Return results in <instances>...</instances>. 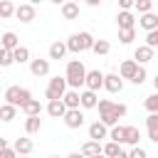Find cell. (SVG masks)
<instances>
[{
  "mask_svg": "<svg viewBox=\"0 0 158 158\" xmlns=\"http://www.w3.org/2000/svg\"><path fill=\"white\" fill-rule=\"evenodd\" d=\"M133 59H136V62H148V59H153V47H151V44H138L136 52H133Z\"/></svg>",
  "mask_w": 158,
  "mask_h": 158,
  "instance_id": "cell-12",
  "label": "cell"
},
{
  "mask_svg": "<svg viewBox=\"0 0 158 158\" xmlns=\"http://www.w3.org/2000/svg\"><path fill=\"white\" fill-rule=\"evenodd\" d=\"M116 20H118V30H128V27H136V17H133V12H131V10H121Z\"/></svg>",
  "mask_w": 158,
  "mask_h": 158,
  "instance_id": "cell-9",
  "label": "cell"
},
{
  "mask_svg": "<svg viewBox=\"0 0 158 158\" xmlns=\"http://www.w3.org/2000/svg\"><path fill=\"white\" fill-rule=\"evenodd\" d=\"M64 104H67L69 109H79V106H81V94H79L77 89H69V91L64 94Z\"/></svg>",
  "mask_w": 158,
  "mask_h": 158,
  "instance_id": "cell-19",
  "label": "cell"
},
{
  "mask_svg": "<svg viewBox=\"0 0 158 158\" xmlns=\"http://www.w3.org/2000/svg\"><path fill=\"white\" fill-rule=\"evenodd\" d=\"M138 22H141V27H143V30H148V32H151V30H156V27H158V15H156V12H143V17H141Z\"/></svg>",
  "mask_w": 158,
  "mask_h": 158,
  "instance_id": "cell-20",
  "label": "cell"
},
{
  "mask_svg": "<svg viewBox=\"0 0 158 158\" xmlns=\"http://www.w3.org/2000/svg\"><path fill=\"white\" fill-rule=\"evenodd\" d=\"M91 158H109L106 153H96V156H91Z\"/></svg>",
  "mask_w": 158,
  "mask_h": 158,
  "instance_id": "cell-43",
  "label": "cell"
},
{
  "mask_svg": "<svg viewBox=\"0 0 158 158\" xmlns=\"http://www.w3.org/2000/svg\"><path fill=\"white\" fill-rule=\"evenodd\" d=\"M67 104H64V99H52L49 104H47V111H49V116H54V118H64V114H67Z\"/></svg>",
  "mask_w": 158,
  "mask_h": 158,
  "instance_id": "cell-6",
  "label": "cell"
},
{
  "mask_svg": "<svg viewBox=\"0 0 158 158\" xmlns=\"http://www.w3.org/2000/svg\"><path fill=\"white\" fill-rule=\"evenodd\" d=\"M30 2H32V5H35V2H40V0H30Z\"/></svg>",
  "mask_w": 158,
  "mask_h": 158,
  "instance_id": "cell-47",
  "label": "cell"
},
{
  "mask_svg": "<svg viewBox=\"0 0 158 158\" xmlns=\"http://www.w3.org/2000/svg\"><path fill=\"white\" fill-rule=\"evenodd\" d=\"M131 81H133V84H143V81H146V69H143V67H138V72L133 74V79H131Z\"/></svg>",
  "mask_w": 158,
  "mask_h": 158,
  "instance_id": "cell-39",
  "label": "cell"
},
{
  "mask_svg": "<svg viewBox=\"0 0 158 158\" xmlns=\"http://www.w3.org/2000/svg\"><path fill=\"white\" fill-rule=\"evenodd\" d=\"M64 123H67L69 128H79V126L84 123V114H81L79 109H67V114H64Z\"/></svg>",
  "mask_w": 158,
  "mask_h": 158,
  "instance_id": "cell-7",
  "label": "cell"
},
{
  "mask_svg": "<svg viewBox=\"0 0 158 158\" xmlns=\"http://www.w3.org/2000/svg\"><path fill=\"white\" fill-rule=\"evenodd\" d=\"M86 2H89V5H99L101 0H86Z\"/></svg>",
  "mask_w": 158,
  "mask_h": 158,
  "instance_id": "cell-44",
  "label": "cell"
},
{
  "mask_svg": "<svg viewBox=\"0 0 158 158\" xmlns=\"http://www.w3.org/2000/svg\"><path fill=\"white\" fill-rule=\"evenodd\" d=\"M81 153L86 156V158H91V156H96V153H101V146H99V141H86L84 146H81Z\"/></svg>",
  "mask_w": 158,
  "mask_h": 158,
  "instance_id": "cell-24",
  "label": "cell"
},
{
  "mask_svg": "<svg viewBox=\"0 0 158 158\" xmlns=\"http://www.w3.org/2000/svg\"><path fill=\"white\" fill-rule=\"evenodd\" d=\"M118 5H121V10H131V7H136V0H118Z\"/></svg>",
  "mask_w": 158,
  "mask_h": 158,
  "instance_id": "cell-41",
  "label": "cell"
},
{
  "mask_svg": "<svg viewBox=\"0 0 158 158\" xmlns=\"http://www.w3.org/2000/svg\"><path fill=\"white\" fill-rule=\"evenodd\" d=\"M96 54H109V49H111V44L106 42V40H94V47H91Z\"/></svg>",
  "mask_w": 158,
  "mask_h": 158,
  "instance_id": "cell-30",
  "label": "cell"
},
{
  "mask_svg": "<svg viewBox=\"0 0 158 158\" xmlns=\"http://www.w3.org/2000/svg\"><path fill=\"white\" fill-rule=\"evenodd\" d=\"M104 86L109 89V91H121L123 89V79L118 77V74H106V79H104Z\"/></svg>",
  "mask_w": 158,
  "mask_h": 158,
  "instance_id": "cell-14",
  "label": "cell"
},
{
  "mask_svg": "<svg viewBox=\"0 0 158 158\" xmlns=\"http://www.w3.org/2000/svg\"><path fill=\"white\" fill-rule=\"evenodd\" d=\"M99 111H101V121L106 126H114L121 116H126V106L123 104H114L109 99H101L99 101Z\"/></svg>",
  "mask_w": 158,
  "mask_h": 158,
  "instance_id": "cell-1",
  "label": "cell"
},
{
  "mask_svg": "<svg viewBox=\"0 0 158 158\" xmlns=\"http://www.w3.org/2000/svg\"><path fill=\"white\" fill-rule=\"evenodd\" d=\"M15 15H17L22 22H32V20H35V5H32V2H25V5H20Z\"/></svg>",
  "mask_w": 158,
  "mask_h": 158,
  "instance_id": "cell-11",
  "label": "cell"
},
{
  "mask_svg": "<svg viewBox=\"0 0 158 158\" xmlns=\"http://www.w3.org/2000/svg\"><path fill=\"white\" fill-rule=\"evenodd\" d=\"M49 2H54V5H59V2H67V0H49Z\"/></svg>",
  "mask_w": 158,
  "mask_h": 158,
  "instance_id": "cell-46",
  "label": "cell"
},
{
  "mask_svg": "<svg viewBox=\"0 0 158 158\" xmlns=\"http://www.w3.org/2000/svg\"><path fill=\"white\" fill-rule=\"evenodd\" d=\"M67 49H69V44H64V42H52V44H49V57H52V59H62V57L67 54Z\"/></svg>",
  "mask_w": 158,
  "mask_h": 158,
  "instance_id": "cell-21",
  "label": "cell"
},
{
  "mask_svg": "<svg viewBox=\"0 0 158 158\" xmlns=\"http://www.w3.org/2000/svg\"><path fill=\"white\" fill-rule=\"evenodd\" d=\"M15 109H17V106H12V104L5 101V104L0 106V118H2V121H12V118H15Z\"/></svg>",
  "mask_w": 158,
  "mask_h": 158,
  "instance_id": "cell-28",
  "label": "cell"
},
{
  "mask_svg": "<svg viewBox=\"0 0 158 158\" xmlns=\"http://www.w3.org/2000/svg\"><path fill=\"white\" fill-rule=\"evenodd\" d=\"M104 79H106V74H101L99 69H91V72H86V89H99V86H104Z\"/></svg>",
  "mask_w": 158,
  "mask_h": 158,
  "instance_id": "cell-8",
  "label": "cell"
},
{
  "mask_svg": "<svg viewBox=\"0 0 158 158\" xmlns=\"http://www.w3.org/2000/svg\"><path fill=\"white\" fill-rule=\"evenodd\" d=\"M64 77H67L69 86H74V89H79L81 84H86V69H84V64L79 59H74V62L67 64V74Z\"/></svg>",
  "mask_w": 158,
  "mask_h": 158,
  "instance_id": "cell-2",
  "label": "cell"
},
{
  "mask_svg": "<svg viewBox=\"0 0 158 158\" xmlns=\"http://www.w3.org/2000/svg\"><path fill=\"white\" fill-rule=\"evenodd\" d=\"M136 72H138V62H136V59H126V62L121 64V77H123V79H133Z\"/></svg>",
  "mask_w": 158,
  "mask_h": 158,
  "instance_id": "cell-18",
  "label": "cell"
},
{
  "mask_svg": "<svg viewBox=\"0 0 158 158\" xmlns=\"http://www.w3.org/2000/svg\"><path fill=\"white\" fill-rule=\"evenodd\" d=\"M111 138L118 141V143H123L126 141V126H114L111 128Z\"/></svg>",
  "mask_w": 158,
  "mask_h": 158,
  "instance_id": "cell-34",
  "label": "cell"
},
{
  "mask_svg": "<svg viewBox=\"0 0 158 158\" xmlns=\"http://www.w3.org/2000/svg\"><path fill=\"white\" fill-rule=\"evenodd\" d=\"M153 86H156V91H158V77H156V79H153Z\"/></svg>",
  "mask_w": 158,
  "mask_h": 158,
  "instance_id": "cell-45",
  "label": "cell"
},
{
  "mask_svg": "<svg viewBox=\"0 0 158 158\" xmlns=\"http://www.w3.org/2000/svg\"><path fill=\"white\" fill-rule=\"evenodd\" d=\"M20 158H27V156H20Z\"/></svg>",
  "mask_w": 158,
  "mask_h": 158,
  "instance_id": "cell-49",
  "label": "cell"
},
{
  "mask_svg": "<svg viewBox=\"0 0 158 158\" xmlns=\"http://www.w3.org/2000/svg\"><path fill=\"white\" fill-rule=\"evenodd\" d=\"M49 158H59V156H49Z\"/></svg>",
  "mask_w": 158,
  "mask_h": 158,
  "instance_id": "cell-48",
  "label": "cell"
},
{
  "mask_svg": "<svg viewBox=\"0 0 158 158\" xmlns=\"http://www.w3.org/2000/svg\"><path fill=\"white\" fill-rule=\"evenodd\" d=\"M12 12H17V7H15L10 0H2V2H0V15H2V17H10Z\"/></svg>",
  "mask_w": 158,
  "mask_h": 158,
  "instance_id": "cell-32",
  "label": "cell"
},
{
  "mask_svg": "<svg viewBox=\"0 0 158 158\" xmlns=\"http://www.w3.org/2000/svg\"><path fill=\"white\" fill-rule=\"evenodd\" d=\"M67 44H69L72 52H84V49H91V47H94V37H91L89 32H77V35L69 37Z\"/></svg>",
  "mask_w": 158,
  "mask_h": 158,
  "instance_id": "cell-4",
  "label": "cell"
},
{
  "mask_svg": "<svg viewBox=\"0 0 158 158\" xmlns=\"http://www.w3.org/2000/svg\"><path fill=\"white\" fill-rule=\"evenodd\" d=\"M67 158H86V156H84V153H81V151H79V153H69V156H67Z\"/></svg>",
  "mask_w": 158,
  "mask_h": 158,
  "instance_id": "cell-42",
  "label": "cell"
},
{
  "mask_svg": "<svg viewBox=\"0 0 158 158\" xmlns=\"http://www.w3.org/2000/svg\"><path fill=\"white\" fill-rule=\"evenodd\" d=\"M89 138H94V141L106 138V123H104V121H94V123L89 126Z\"/></svg>",
  "mask_w": 158,
  "mask_h": 158,
  "instance_id": "cell-15",
  "label": "cell"
},
{
  "mask_svg": "<svg viewBox=\"0 0 158 158\" xmlns=\"http://www.w3.org/2000/svg\"><path fill=\"white\" fill-rule=\"evenodd\" d=\"M22 111H25L27 116H40V114H42V104H40L37 99H30V101L22 106Z\"/></svg>",
  "mask_w": 158,
  "mask_h": 158,
  "instance_id": "cell-23",
  "label": "cell"
},
{
  "mask_svg": "<svg viewBox=\"0 0 158 158\" xmlns=\"http://www.w3.org/2000/svg\"><path fill=\"white\" fill-rule=\"evenodd\" d=\"M62 15H64L67 20H74V17H79V5H77L74 0H67V2H62Z\"/></svg>",
  "mask_w": 158,
  "mask_h": 158,
  "instance_id": "cell-17",
  "label": "cell"
},
{
  "mask_svg": "<svg viewBox=\"0 0 158 158\" xmlns=\"http://www.w3.org/2000/svg\"><path fill=\"white\" fill-rule=\"evenodd\" d=\"M30 69H32V74L35 77H44L47 72H49V59H32V64H30Z\"/></svg>",
  "mask_w": 158,
  "mask_h": 158,
  "instance_id": "cell-13",
  "label": "cell"
},
{
  "mask_svg": "<svg viewBox=\"0 0 158 158\" xmlns=\"http://www.w3.org/2000/svg\"><path fill=\"white\" fill-rule=\"evenodd\" d=\"M104 153H106L109 158H128V153L121 148V143H118V141H111V143H106Z\"/></svg>",
  "mask_w": 158,
  "mask_h": 158,
  "instance_id": "cell-10",
  "label": "cell"
},
{
  "mask_svg": "<svg viewBox=\"0 0 158 158\" xmlns=\"http://www.w3.org/2000/svg\"><path fill=\"white\" fill-rule=\"evenodd\" d=\"M133 37H136V30H133V27H128V30H118V40H121L123 44L133 42Z\"/></svg>",
  "mask_w": 158,
  "mask_h": 158,
  "instance_id": "cell-33",
  "label": "cell"
},
{
  "mask_svg": "<svg viewBox=\"0 0 158 158\" xmlns=\"http://www.w3.org/2000/svg\"><path fill=\"white\" fill-rule=\"evenodd\" d=\"M12 62H15V54H12V49H2V52H0V64H2V67H10Z\"/></svg>",
  "mask_w": 158,
  "mask_h": 158,
  "instance_id": "cell-35",
  "label": "cell"
},
{
  "mask_svg": "<svg viewBox=\"0 0 158 158\" xmlns=\"http://www.w3.org/2000/svg\"><path fill=\"white\" fill-rule=\"evenodd\" d=\"M30 99H32V94H30L27 89H22V86H7V89H5V101L12 104V106H20V109H22Z\"/></svg>",
  "mask_w": 158,
  "mask_h": 158,
  "instance_id": "cell-3",
  "label": "cell"
},
{
  "mask_svg": "<svg viewBox=\"0 0 158 158\" xmlns=\"http://www.w3.org/2000/svg\"><path fill=\"white\" fill-rule=\"evenodd\" d=\"M136 10L138 12H151L153 10V0H136Z\"/></svg>",
  "mask_w": 158,
  "mask_h": 158,
  "instance_id": "cell-37",
  "label": "cell"
},
{
  "mask_svg": "<svg viewBox=\"0 0 158 158\" xmlns=\"http://www.w3.org/2000/svg\"><path fill=\"white\" fill-rule=\"evenodd\" d=\"M146 128H148V138L158 143V111L146 118Z\"/></svg>",
  "mask_w": 158,
  "mask_h": 158,
  "instance_id": "cell-16",
  "label": "cell"
},
{
  "mask_svg": "<svg viewBox=\"0 0 158 158\" xmlns=\"http://www.w3.org/2000/svg\"><path fill=\"white\" fill-rule=\"evenodd\" d=\"M15 47H20L17 44V35L15 32H5L2 35V49H15Z\"/></svg>",
  "mask_w": 158,
  "mask_h": 158,
  "instance_id": "cell-27",
  "label": "cell"
},
{
  "mask_svg": "<svg viewBox=\"0 0 158 158\" xmlns=\"http://www.w3.org/2000/svg\"><path fill=\"white\" fill-rule=\"evenodd\" d=\"M12 54H15V62H20V64L30 59V49H27V47H15Z\"/></svg>",
  "mask_w": 158,
  "mask_h": 158,
  "instance_id": "cell-31",
  "label": "cell"
},
{
  "mask_svg": "<svg viewBox=\"0 0 158 158\" xmlns=\"http://www.w3.org/2000/svg\"><path fill=\"white\" fill-rule=\"evenodd\" d=\"M15 151H17L20 156H27V153L32 151V141H30V138H17V141H15Z\"/></svg>",
  "mask_w": 158,
  "mask_h": 158,
  "instance_id": "cell-26",
  "label": "cell"
},
{
  "mask_svg": "<svg viewBox=\"0 0 158 158\" xmlns=\"http://www.w3.org/2000/svg\"><path fill=\"white\" fill-rule=\"evenodd\" d=\"M40 128H42L40 116H27V121H25V131H27V133H37Z\"/></svg>",
  "mask_w": 158,
  "mask_h": 158,
  "instance_id": "cell-25",
  "label": "cell"
},
{
  "mask_svg": "<svg viewBox=\"0 0 158 158\" xmlns=\"http://www.w3.org/2000/svg\"><path fill=\"white\" fill-rule=\"evenodd\" d=\"M99 101H96V91L94 89H86V91H81V106L84 109H94Z\"/></svg>",
  "mask_w": 158,
  "mask_h": 158,
  "instance_id": "cell-22",
  "label": "cell"
},
{
  "mask_svg": "<svg viewBox=\"0 0 158 158\" xmlns=\"http://www.w3.org/2000/svg\"><path fill=\"white\" fill-rule=\"evenodd\" d=\"M74 2H79V0H74Z\"/></svg>",
  "mask_w": 158,
  "mask_h": 158,
  "instance_id": "cell-50",
  "label": "cell"
},
{
  "mask_svg": "<svg viewBox=\"0 0 158 158\" xmlns=\"http://www.w3.org/2000/svg\"><path fill=\"white\" fill-rule=\"evenodd\" d=\"M146 44H151V47H158V27L148 32V37H146Z\"/></svg>",
  "mask_w": 158,
  "mask_h": 158,
  "instance_id": "cell-38",
  "label": "cell"
},
{
  "mask_svg": "<svg viewBox=\"0 0 158 158\" xmlns=\"http://www.w3.org/2000/svg\"><path fill=\"white\" fill-rule=\"evenodd\" d=\"M146 109H148L151 114H156V111H158V91H156V94H151V96L146 99Z\"/></svg>",
  "mask_w": 158,
  "mask_h": 158,
  "instance_id": "cell-36",
  "label": "cell"
},
{
  "mask_svg": "<svg viewBox=\"0 0 158 158\" xmlns=\"http://www.w3.org/2000/svg\"><path fill=\"white\" fill-rule=\"evenodd\" d=\"M67 77H54L52 81H49V86H47V99L52 101V99H64V94H67Z\"/></svg>",
  "mask_w": 158,
  "mask_h": 158,
  "instance_id": "cell-5",
  "label": "cell"
},
{
  "mask_svg": "<svg viewBox=\"0 0 158 158\" xmlns=\"http://www.w3.org/2000/svg\"><path fill=\"white\" fill-rule=\"evenodd\" d=\"M138 138H141V131L136 128V126H126V141L123 143H138Z\"/></svg>",
  "mask_w": 158,
  "mask_h": 158,
  "instance_id": "cell-29",
  "label": "cell"
},
{
  "mask_svg": "<svg viewBox=\"0 0 158 158\" xmlns=\"http://www.w3.org/2000/svg\"><path fill=\"white\" fill-rule=\"evenodd\" d=\"M128 158H148V156H146V151L141 146H133V151L128 153Z\"/></svg>",
  "mask_w": 158,
  "mask_h": 158,
  "instance_id": "cell-40",
  "label": "cell"
}]
</instances>
